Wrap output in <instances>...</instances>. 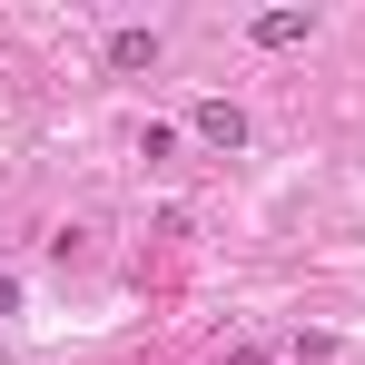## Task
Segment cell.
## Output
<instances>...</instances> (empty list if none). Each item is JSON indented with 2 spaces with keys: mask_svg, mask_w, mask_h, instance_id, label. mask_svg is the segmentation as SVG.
<instances>
[{
  "mask_svg": "<svg viewBox=\"0 0 365 365\" xmlns=\"http://www.w3.org/2000/svg\"><path fill=\"white\" fill-rule=\"evenodd\" d=\"M197 138H207V148H247V109L237 99H207V109H197Z\"/></svg>",
  "mask_w": 365,
  "mask_h": 365,
  "instance_id": "obj_2",
  "label": "cell"
},
{
  "mask_svg": "<svg viewBox=\"0 0 365 365\" xmlns=\"http://www.w3.org/2000/svg\"><path fill=\"white\" fill-rule=\"evenodd\" d=\"M247 30H257V50H297V40L316 30V20H306V10H257Z\"/></svg>",
  "mask_w": 365,
  "mask_h": 365,
  "instance_id": "obj_3",
  "label": "cell"
},
{
  "mask_svg": "<svg viewBox=\"0 0 365 365\" xmlns=\"http://www.w3.org/2000/svg\"><path fill=\"white\" fill-rule=\"evenodd\" d=\"M0 316H20V277H0Z\"/></svg>",
  "mask_w": 365,
  "mask_h": 365,
  "instance_id": "obj_4",
  "label": "cell"
},
{
  "mask_svg": "<svg viewBox=\"0 0 365 365\" xmlns=\"http://www.w3.org/2000/svg\"><path fill=\"white\" fill-rule=\"evenodd\" d=\"M158 50H168V40H158V30H138V20H128V30H109V69H119V79L158 69Z\"/></svg>",
  "mask_w": 365,
  "mask_h": 365,
  "instance_id": "obj_1",
  "label": "cell"
}]
</instances>
